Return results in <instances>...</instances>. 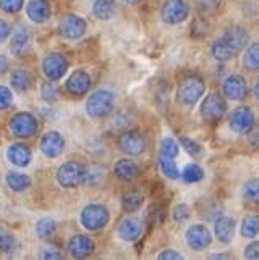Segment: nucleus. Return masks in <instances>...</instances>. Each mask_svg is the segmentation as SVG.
<instances>
[{
    "mask_svg": "<svg viewBox=\"0 0 259 260\" xmlns=\"http://www.w3.org/2000/svg\"><path fill=\"white\" fill-rule=\"evenodd\" d=\"M41 97L46 102H49V104L55 102V101H59V97H60L59 89L53 86V84H50V83H44L41 86Z\"/></svg>",
    "mask_w": 259,
    "mask_h": 260,
    "instance_id": "obj_39",
    "label": "nucleus"
},
{
    "mask_svg": "<svg viewBox=\"0 0 259 260\" xmlns=\"http://www.w3.org/2000/svg\"><path fill=\"white\" fill-rule=\"evenodd\" d=\"M214 231H216V238L220 243L228 244L232 243V239L235 236V220L225 217V215H220L216 220V225H214Z\"/></svg>",
    "mask_w": 259,
    "mask_h": 260,
    "instance_id": "obj_23",
    "label": "nucleus"
},
{
    "mask_svg": "<svg viewBox=\"0 0 259 260\" xmlns=\"http://www.w3.org/2000/svg\"><path fill=\"white\" fill-rule=\"evenodd\" d=\"M31 44H33V32L30 28L26 26H20L12 36V41H10V50L13 55L16 57H21L24 53H28L31 49Z\"/></svg>",
    "mask_w": 259,
    "mask_h": 260,
    "instance_id": "obj_17",
    "label": "nucleus"
},
{
    "mask_svg": "<svg viewBox=\"0 0 259 260\" xmlns=\"http://www.w3.org/2000/svg\"><path fill=\"white\" fill-rule=\"evenodd\" d=\"M65 139L59 131H47L41 138V150L47 158H57L64 154Z\"/></svg>",
    "mask_w": 259,
    "mask_h": 260,
    "instance_id": "obj_13",
    "label": "nucleus"
},
{
    "mask_svg": "<svg viewBox=\"0 0 259 260\" xmlns=\"http://www.w3.org/2000/svg\"><path fill=\"white\" fill-rule=\"evenodd\" d=\"M180 144L183 146V149L188 152V154L191 157H199L203 154V146L199 144V142H196L190 138H180Z\"/></svg>",
    "mask_w": 259,
    "mask_h": 260,
    "instance_id": "obj_38",
    "label": "nucleus"
},
{
    "mask_svg": "<svg viewBox=\"0 0 259 260\" xmlns=\"http://www.w3.org/2000/svg\"><path fill=\"white\" fill-rule=\"evenodd\" d=\"M259 235V215H246L242 221V236L253 239Z\"/></svg>",
    "mask_w": 259,
    "mask_h": 260,
    "instance_id": "obj_33",
    "label": "nucleus"
},
{
    "mask_svg": "<svg viewBox=\"0 0 259 260\" xmlns=\"http://www.w3.org/2000/svg\"><path fill=\"white\" fill-rule=\"evenodd\" d=\"M222 92L230 101H243L248 95L246 79L240 75H230L224 81V84H222Z\"/></svg>",
    "mask_w": 259,
    "mask_h": 260,
    "instance_id": "obj_15",
    "label": "nucleus"
},
{
    "mask_svg": "<svg viewBox=\"0 0 259 260\" xmlns=\"http://www.w3.org/2000/svg\"><path fill=\"white\" fill-rule=\"evenodd\" d=\"M8 71V58L4 55V53H0V76L5 75Z\"/></svg>",
    "mask_w": 259,
    "mask_h": 260,
    "instance_id": "obj_48",
    "label": "nucleus"
},
{
    "mask_svg": "<svg viewBox=\"0 0 259 260\" xmlns=\"http://www.w3.org/2000/svg\"><path fill=\"white\" fill-rule=\"evenodd\" d=\"M41 258H64V254H62V250L57 249L55 246H47L46 249L41 252Z\"/></svg>",
    "mask_w": 259,
    "mask_h": 260,
    "instance_id": "obj_44",
    "label": "nucleus"
},
{
    "mask_svg": "<svg viewBox=\"0 0 259 260\" xmlns=\"http://www.w3.org/2000/svg\"><path fill=\"white\" fill-rule=\"evenodd\" d=\"M57 233V221L53 218H41L38 223H36V235H38L41 239L44 241H49L55 236Z\"/></svg>",
    "mask_w": 259,
    "mask_h": 260,
    "instance_id": "obj_27",
    "label": "nucleus"
},
{
    "mask_svg": "<svg viewBox=\"0 0 259 260\" xmlns=\"http://www.w3.org/2000/svg\"><path fill=\"white\" fill-rule=\"evenodd\" d=\"M225 113H227V102L224 95L217 92L206 95V99L201 104V115L204 120H208L211 123H217L224 118Z\"/></svg>",
    "mask_w": 259,
    "mask_h": 260,
    "instance_id": "obj_7",
    "label": "nucleus"
},
{
    "mask_svg": "<svg viewBox=\"0 0 259 260\" xmlns=\"http://www.w3.org/2000/svg\"><path fill=\"white\" fill-rule=\"evenodd\" d=\"M7 160L18 168H24L31 164L33 152L30 146L21 144V142H15V144H12L7 149Z\"/></svg>",
    "mask_w": 259,
    "mask_h": 260,
    "instance_id": "obj_18",
    "label": "nucleus"
},
{
    "mask_svg": "<svg viewBox=\"0 0 259 260\" xmlns=\"http://www.w3.org/2000/svg\"><path fill=\"white\" fill-rule=\"evenodd\" d=\"M125 2H127L128 5H136V4L141 2V0H125Z\"/></svg>",
    "mask_w": 259,
    "mask_h": 260,
    "instance_id": "obj_51",
    "label": "nucleus"
},
{
    "mask_svg": "<svg viewBox=\"0 0 259 260\" xmlns=\"http://www.w3.org/2000/svg\"><path fill=\"white\" fill-rule=\"evenodd\" d=\"M12 34V24L4 18H0V44L5 42Z\"/></svg>",
    "mask_w": 259,
    "mask_h": 260,
    "instance_id": "obj_45",
    "label": "nucleus"
},
{
    "mask_svg": "<svg viewBox=\"0 0 259 260\" xmlns=\"http://www.w3.org/2000/svg\"><path fill=\"white\" fill-rule=\"evenodd\" d=\"M83 178L84 167L79 162H73V160L65 162L57 170V181L62 187H67V189H73V187L83 184Z\"/></svg>",
    "mask_w": 259,
    "mask_h": 260,
    "instance_id": "obj_6",
    "label": "nucleus"
},
{
    "mask_svg": "<svg viewBox=\"0 0 259 260\" xmlns=\"http://www.w3.org/2000/svg\"><path fill=\"white\" fill-rule=\"evenodd\" d=\"M211 258H228V254H212Z\"/></svg>",
    "mask_w": 259,
    "mask_h": 260,
    "instance_id": "obj_49",
    "label": "nucleus"
},
{
    "mask_svg": "<svg viewBox=\"0 0 259 260\" xmlns=\"http://www.w3.org/2000/svg\"><path fill=\"white\" fill-rule=\"evenodd\" d=\"M159 260H182L183 255L180 252H177V250H172V249H168V250H162L159 255H157Z\"/></svg>",
    "mask_w": 259,
    "mask_h": 260,
    "instance_id": "obj_46",
    "label": "nucleus"
},
{
    "mask_svg": "<svg viewBox=\"0 0 259 260\" xmlns=\"http://www.w3.org/2000/svg\"><path fill=\"white\" fill-rule=\"evenodd\" d=\"M13 104V94L7 86H0V112L8 110Z\"/></svg>",
    "mask_w": 259,
    "mask_h": 260,
    "instance_id": "obj_42",
    "label": "nucleus"
},
{
    "mask_svg": "<svg viewBox=\"0 0 259 260\" xmlns=\"http://www.w3.org/2000/svg\"><path fill=\"white\" fill-rule=\"evenodd\" d=\"M248 32L243 28H228L222 38L212 44V57L217 61H228L237 57L240 50H243L248 44Z\"/></svg>",
    "mask_w": 259,
    "mask_h": 260,
    "instance_id": "obj_1",
    "label": "nucleus"
},
{
    "mask_svg": "<svg viewBox=\"0 0 259 260\" xmlns=\"http://www.w3.org/2000/svg\"><path fill=\"white\" fill-rule=\"evenodd\" d=\"M94 250H96V244L89 236L76 235L68 241V252L73 258H86L89 255H93Z\"/></svg>",
    "mask_w": 259,
    "mask_h": 260,
    "instance_id": "obj_16",
    "label": "nucleus"
},
{
    "mask_svg": "<svg viewBox=\"0 0 259 260\" xmlns=\"http://www.w3.org/2000/svg\"><path fill=\"white\" fill-rule=\"evenodd\" d=\"M38 118L30 112H20L10 120V131L18 139H30L38 133Z\"/></svg>",
    "mask_w": 259,
    "mask_h": 260,
    "instance_id": "obj_5",
    "label": "nucleus"
},
{
    "mask_svg": "<svg viewBox=\"0 0 259 260\" xmlns=\"http://www.w3.org/2000/svg\"><path fill=\"white\" fill-rule=\"evenodd\" d=\"M185 239L188 246L194 250H204L208 249L212 243V235L206 225H193L188 228L185 235Z\"/></svg>",
    "mask_w": 259,
    "mask_h": 260,
    "instance_id": "obj_14",
    "label": "nucleus"
},
{
    "mask_svg": "<svg viewBox=\"0 0 259 260\" xmlns=\"http://www.w3.org/2000/svg\"><path fill=\"white\" fill-rule=\"evenodd\" d=\"M115 109V95L109 89H97L86 102V113L91 118H104Z\"/></svg>",
    "mask_w": 259,
    "mask_h": 260,
    "instance_id": "obj_3",
    "label": "nucleus"
},
{
    "mask_svg": "<svg viewBox=\"0 0 259 260\" xmlns=\"http://www.w3.org/2000/svg\"><path fill=\"white\" fill-rule=\"evenodd\" d=\"M88 29V24L81 16L78 15H65L59 23V31L68 41L81 39Z\"/></svg>",
    "mask_w": 259,
    "mask_h": 260,
    "instance_id": "obj_10",
    "label": "nucleus"
},
{
    "mask_svg": "<svg viewBox=\"0 0 259 260\" xmlns=\"http://www.w3.org/2000/svg\"><path fill=\"white\" fill-rule=\"evenodd\" d=\"M65 89L71 95H78V97L84 95L89 89H91V76L83 70H76L75 73L67 79Z\"/></svg>",
    "mask_w": 259,
    "mask_h": 260,
    "instance_id": "obj_20",
    "label": "nucleus"
},
{
    "mask_svg": "<svg viewBox=\"0 0 259 260\" xmlns=\"http://www.w3.org/2000/svg\"><path fill=\"white\" fill-rule=\"evenodd\" d=\"M198 209H199V213L203 215V217H206L208 220H216L217 217L222 215V207H220V204L216 201L204 202V205H199Z\"/></svg>",
    "mask_w": 259,
    "mask_h": 260,
    "instance_id": "obj_36",
    "label": "nucleus"
},
{
    "mask_svg": "<svg viewBox=\"0 0 259 260\" xmlns=\"http://www.w3.org/2000/svg\"><path fill=\"white\" fill-rule=\"evenodd\" d=\"M204 92H206V83H204V79L196 75H188L178 84V91H177L178 102L186 107H193L203 97Z\"/></svg>",
    "mask_w": 259,
    "mask_h": 260,
    "instance_id": "obj_2",
    "label": "nucleus"
},
{
    "mask_svg": "<svg viewBox=\"0 0 259 260\" xmlns=\"http://www.w3.org/2000/svg\"><path fill=\"white\" fill-rule=\"evenodd\" d=\"M180 152V147H178V142L172 138H165L160 142V155L167 157V158H175Z\"/></svg>",
    "mask_w": 259,
    "mask_h": 260,
    "instance_id": "obj_37",
    "label": "nucleus"
},
{
    "mask_svg": "<svg viewBox=\"0 0 259 260\" xmlns=\"http://www.w3.org/2000/svg\"><path fill=\"white\" fill-rule=\"evenodd\" d=\"M159 165H160V170H162L164 176H167L168 179H178V178H180V170H178L177 164L174 162V158H167V157L160 155Z\"/></svg>",
    "mask_w": 259,
    "mask_h": 260,
    "instance_id": "obj_35",
    "label": "nucleus"
},
{
    "mask_svg": "<svg viewBox=\"0 0 259 260\" xmlns=\"http://www.w3.org/2000/svg\"><path fill=\"white\" fill-rule=\"evenodd\" d=\"M18 247L16 236L10 230L0 228V254H12Z\"/></svg>",
    "mask_w": 259,
    "mask_h": 260,
    "instance_id": "obj_32",
    "label": "nucleus"
},
{
    "mask_svg": "<svg viewBox=\"0 0 259 260\" xmlns=\"http://www.w3.org/2000/svg\"><path fill=\"white\" fill-rule=\"evenodd\" d=\"M242 197L246 204L259 205V178H251L242 187Z\"/></svg>",
    "mask_w": 259,
    "mask_h": 260,
    "instance_id": "obj_28",
    "label": "nucleus"
},
{
    "mask_svg": "<svg viewBox=\"0 0 259 260\" xmlns=\"http://www.w3.org/2000/svg\"><path fill=\"white\" fill-rule=\"evenodd\" d=\"M24 0H0V10L5 13H18L23 8Z\"/></svg>",
    "mask_w": 259,
    "mask_h": 260,
    "instance_id": "obj_40",
    "label": "nucleus"
},
{
    "mask_svg": "<svg viewBox=\"0 0 259 260\" xmlns=\"http://www.w3.org/2000/svg\"><path fill=\"white\" fill-rule=\"evenodd\" d=\"M113 172L117 175V178H120L122 181H133L139 176L141 168L139 165L131 158H120L115 162Z\"/></svg>",
    "mask_w": 259,
    "mask_h": 260,
    "instance_id": "obj_22",
    "label": "nucleus"
},
{
    "mask_svg": "<svg viewBox=\"0 0 259 260\" xmlns=\"http://www.w3.org/2000/svg\"><path fill=\"white\" fill-rule=\"evenodd\" d=\"M254 95L256 99L259 101V78H257V81H256V86H254Z\"/></svg>",
    "mask_w": 259,
    "mask_h": 260,
    "instance_id": "obj_50",
    "label": "nucleus"
},
{
    "mask_svg": "<svg viewBox=\"0 0 259 260\" xmlns=\"http://www.w3.org/2000/svg\"><path fill=\"white\" fill-rule=\"evenodd\" d=\"M107 175V170L104 165H93L89 168H84V178H83V184L89 186H96L101 184Z\"/></svg>",
    "mask_w": 259,
    "mask_h": 260,
    "instance_id": "obj_29",
    "label": "nucleus"
},
{
    "mask_svg": "<svg viewBox=\"0 0 259 260\" xmlns=\"http://www.w3.org/2000/svg\"><path fill=\"white\" fill-rule=\"evenodd\" d=\"M203 178H204V170L199 165H196V164L186 165L183 168V172H182V179L185 183H190V184L199 183Z\"/></svg>",
    "mask_w": 259,
    "mask_h": 260,
    "instance_id": "obj_34",
    "label": "nucleus"
},
{
    "mask_svg": "<svg viewBox=\"0 0 259 260\" xmlns=\"http://www.w3.org/2000/svg\"><path fill=\"white\" fill-rule=\"evenodd\" d=\"M117 10V2L115 0H96L93 7V15L101 21H107L113 18Z\"/></svg>",
    "mask_w": 259,
    "mask_h": 260,
    "instance_id": "obj_25",
    "label": "nucleus"
},
{
    "mask_svg": "<svg viewBox=\"0 0 259 260\" xmlns=\"http://www.w3.org/2000/svg\"><path fill=\"white\" fill-rule=\"evenodd\" d=\"M81 225L88 231H101L107 226L110 213L102 204H89L81 210Z\"/></svg>",
    "mask_w": 259,
    "mask_h": 260,
    "instance_id": "obj_4",
    "label": "nucleus"
},
{
    "mask_svg": "<svg viewBox=\"0 0 259 260\" xmlns=\"http://www.w3.org/2000/svg\"><path fill=\"white\" fill-rule=\"evenodd\" d=\"M5 181H7V186L10 187L13 192H23V191H26L31 186V178L28 175L15 173V172L8 173L5 176Z\"/></svg>",
    "mask_w": 259,
    "mask_h": 260,
    "instance_id": "obj_26",
    "label": "nucleus"
},
{
    "mask_svg": "<svg viewBox=\"0 0 259 260\" xmlns=\"http://www.w3.org/2000/svg\"><path fill=\"white\" fill-rule=\"evenodd\" d=\"M68 61L62 53H49L42 60V71L47 76L49 81H59V79L67 73Z\"/></svg>",
    "mask_w": 259,
    "mask_h": 260,
    "instance_id": "obj_12",
    "label": "nucleus"
},
{
    "mask_svg": "<svg viewBox=\"0 0 259 260\" xmlns=\"http://www.w3.org/2000/svg\"><path fill=\"white\" fill-rule=\"evenodd\" d=\"M10 83H12V87L16 89L18 92H26L33 87L34 79H33V75L30 70L20 68V70H15L12 73Z\"/></svg>",
    "mask_w": 259,
    "mask_h": 260,
    "instance_id": "obj_24",
    "label": "nucleus"
},
{
    "mask_svg": "<svg viewBox=\"0 0 259 260\" xmlns=\"http://www.w3.org/2000/svg\"><path fill=\"white\" fill-rule=\"evenodd\" d=\"M190 16V7L185 0H167L160 8V18L167 24H180Z\"/></svg>",
    "mask_w": 259,
    "mask_h": 260,
    "instance_id": "obj_9",
    "label": "nucleus"
},
{
    "mask_svg": "<svg viewBox=\"0 0 259 260\" xmlns=\"http://www.w3.org/2000/svg\"><path fill=\"white\" fill-rule=\"evenodd\" d=\"M148 147L146 138L136 129H130L125 131L122 136L119 138V149L123 154L131 155V157H138L141 154H145Z\"/></svg>",
    "mask_w": 259,
    "mask_h": 260,
    "instance_id": "obj_8",
    "label": "nucleus"
},
{
    "mask_svg": "<svg viewBox=\"0 0 259 260\" xmlns=\"http://www.w3.org/2000/svg\"><path fill=\"white\" fill-rule=\"evenodd\" d=\"M26 15L33 21V23H46L50 20L52 15V8L49 0H30L26 4Z\"/></svg>",
    "mask_w": 259,
    "mask_h": 260,
    "instance_id": "obj_19",
    "label": "nucleus"
},
{
    "mask_svg": "<svg viewBox=\"0 0 259 260\" xmlns=\"http://www.w3.org/2000/svg\"><path fill=\"white\" fill-rule=\"evenodd\" d=\"M220 5V0H203V10H214Z\"/></svg>",
    "mask_w": 259,
    "mask_h": 260,
    "instance_id": "obj_47",
    "label": "nucleus"
},
{
    "mask_svg": "<svg viewBox=\"0 0 259 260\" xmlns=\"http://www.w3.org/2000/svg\"><path fill=\"white\" fill-rule=\"evenodd\" d=\"M142 202H145V196L141 191H130L122 197V205L125 212H136L141 209Z\"/></svg>",
    "mask_w": 259,
    "mask_h": 260,
    "instance_id": "obj_30",
    "label": "nucleus"
},
{
    "mask_svg": "<svg viewBox=\"0 0 259 260\" xmlns=\"http://www.w3.org/2000/svg\"><path fill=\"white\" fill-rule=\"evenodd\" d=\"M190 215H191V209L186 204H178V205H175V209L172 212V217H174V220L177 223H185L186 220L190 218Z\"/></svg>",
    "mask_w": 259,
    "mask_h": 260,
    "instance_id": "obj_41",
    "label": "nucleus"
},
{
    "mask_svg": "<svg viewBox=\"0 0 259 260\" xmlns=\"http://www.w3.org/2000/svg\"><path fill=\"white\" fill-rule=\"evenodd\" d=\"M243 67L249 71H259V42L251 44L243 53Z\"/></svg>",
    "mask_w": 259,
    "mask_h": 260,
    "instance_id": "obj_31",
    "label": "nucleus"
},
{
    "mask_svg": "<svg viewBox=\"0 0 259 260\" xmlns=\"http://www.w3.org/2000/svg\"><path fill=\"white\" fill-rule=\"evenodd\" d=\"M254 113L249 107H238L237 110L232 112L228 124L232 131L238 134H248L251 133L254 128Z\"/></svg>",
    "mask_w": 259,
    "mask_h": 260,
    "instance_id": "obj_11",
    "label": "nucleus"
},
{
    "mask_svg": "<svg viewBox=\"0 0 259 260\" xmlns=\"http://www.w3.org/2000/svg\"><path fill=\"white\" fill-rule=\"evenodd\" d=\"M245 258L248 260H259V241H253L245 249Z\"/></svg>",
    "mask_w": 259,
    "mask_h": 260,
    "instance_id": "obj_43",
    "label": "nucleus"
},
{
    "mask_svg": "<svg viewBox=\"0 0 259 260\" xmlns=\"http://www.w3.org/2000/svg\"><path fill=\"white\" fill-rule=\"evenodd\" d=\"M142 230H145V225H142L141 218L130 217V218H125L120 223L119 236L123 241H127V243H133V241H136L142 235Z\"/></svg>",
    "mask_w": 259,
    "mask_h": 260,
    "instance_id": "obj_21",
    "label": "nucleus"
}]
</instances>
